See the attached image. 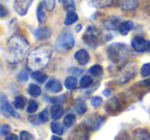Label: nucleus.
<instances>
[{"label":"nucleus","instance_id":"f257e3e1","mask_svg":"<svg viewBox=\"0 0 150 140\" xmlns=\"http://www.w3.org/2000/svg\"><path fill=\"white\" fill-rule=\"evenodd\" d=\"M29 43L19 34L13 35L6 43V59L9 63H19L29 50Z\"/></svg>","mask_w":150,"mask_h":140},{"label":"nucleus","instance_id":"f03ea898","mask_svg":"<svg viewBox=\"0 0 150 140\" xmlns=\"http://www.w3.org/2000/svg\"><path fill=\"white\" fill-rule=\"evenodd\" d=\"M52 48L50 45H41L33 50L28 57L27 64L31 70L41 71L48 65L52 56Z\"/></svg>","mask_w":150,"mask_h":140},{"label":"nucleus","instance_id":"7ed1b4c3","mask_svg":"<svg viewBox=\"0 0 150 140\" xmlns=\"http://www.w3.org/2000/svg\"><path fill=\"white\" fill-rule=\"evenodd\" d=\"M74 44L75 39L71 30L65 29L59 34L58 38L56 40V43H54V46H56V48L59 52L65 53L72 50L74 48Z\"/></svg>","mask_w":150,"mask_h":140},{"label":"nucleus","instance_id":"20e7f679","mask_svg":"<svg viewBox=\"0 0 150 140\" xmlns=\"http://www.w3.org/2000/svg\"><path fill=\"white\" fill-rule=\"evenodd\" d=\"M108 57L113 63H119L127 57V48L125 44L115 43L112 44L107 50Z\"/></svg>","mask_w":150,"mask_h":140},{"label":"nucleus","instance_id":"39448f33","mask_svg":"<svg viewBox=\"0 0 150 140\" xmlns=\"http://www.w3.org/2000/svg\"><path fill=\"white\" fill-rule=\"evenodd\" d=\"M83 41L91 48H96L99 43V37L97 29L94 26H90L83 34Z\"/></svg>","mask_w":150,"mask_h":140},{"label":"nucleus","instance_id":"423d86ee","mask_svg":"<svg viewBox=\"0 0 150 140\" xmlns=\"http://www.w3.org/2000/svg\"><path fill=\"white\" fill-rule=\"evenodd\" d=\"M132 48L138 53H144L150 50V41L142 36H136L132 39Z\"/></svg>","mask_w":150,"mask_h":140},{"label":"nucleus","instance_id":"0eeeda50","mask_svg":"<svg viewBox=\"0 0 150 140\" xmlns=\"http://www.w3.org/2000/svg\"><path fill=\"white\" fill-rule=\"evenodd\" d=\"M135 72H136V67L134 63H129V64L125 65L122 68V71L119 74V78H118L119 84H125V82H127L129 78L133 77Z\"/></svg>","mask_w":150,"mask_h":140},{"label":"nucleus","instance_id":"6e6552de","mask_svg":"<svg viewBox=\"0 0 150 140\" xmlns=\"http://www.w3.org/2000/svg\"><path fill=\"white\" fill-rule=\"evenodd\" d=\"M88 128L86 125H81L71 133L69 140H88Z\"/></svg>","mask_w":150,"mask_h":140},{"label":"nucleus","instance_id":"1a4fd4ad","mask_svg":"<svg viewBox=\"0 0 150 140\" xmlns=\"http://www.w3.org/2000/svg\"><path fill=\"white\" fill-rule=\"evenodd\" d=\"M33 0H15L13 3V9L16 13L20 16H25L28 13L30 5H31Z\"/></svg>","mask_w":150,"mask_h":140},{"label":"nucleus","instance_id":"9d476101","mask_svg":"<svg viewBox=\"0 0 150 140\" xmlns=\"http://www.w3.org/2000/svg\"><path fill=\"white\" fill-rule=\"evenodd\" d=\"M103 123H104V117H100V115H94V117L86 119L84 125L88 128V130L97 131V130L103 125Z\"/></svg>","mask_w":150,"mask_h":140},{"label":"nucleus","instance_id":"9b49d317","mask_svg":"<svg viewBox=\"0 0 150 140\" xmlns=\"http://www.w3.org/2000/svg\"><path fill=\"white\" fill-rule=\"evenodd\" d=\"M0 104H1V111H2V113H6V114H9L13 117H19V114H18V113L16 112L15 109L9 105L8 101L6 100V97H5L3 94H1Z\"/></svg>","mask_w":150,"mask_h":140},{"label":"nucleus","instance_id":"f8f14e48","mask_svg":"<svg viewBox=\"0 0 150 140\" xmlns=\"http://www.w3.org/2000/svg\"><path fill=\"white\" fill-rule=\"evenodd\" d=\"M116 1L119 7L125 11H134L139 5L138 0H116Z\"/></svg>","mask_w":150,"mask_h":140},{"label":"nucleus","instance_id":"ddd939ff","mask_svg":"<svg viewBox=\"0 0 150 140\" xmlns=\"http://www.w3.org/2000/svg\"><path fill=\"white\" fill-rule=\"evenodd\" d=\"M52 35V30L50 28L45 27V26H42L39 27L34 31V36H35L37 39H47Z\"/></svg>","mask_w":150,"mask_h":140},{"label":"nucleus","instance_id":"4468645a","mask_svg":"<svg viewBox=\"0 0 150 140\" xmlns=\"http://www.w3.org/2000/svg\"><path fill=\"white\" fill-rule=\"evenodd\" d=\"M45 89L50 93H59L62 91V85L59 80L52 78L45 85Z\"/></svg>","mask_w":150,"mask_h":140},{"label":"nucleus","instance_id":"2eb2a0df","mask_svg":"<svg viewBox=\"0 0 150 140\" xmlns=\"http://www.w3.org/2000/svg\"><path fill=\"white\" fill-rule=\"evenodd\" d=\"M74 58L76 59L78 63L80 65H86L88 64V62L90 61V56H88V53L86 50H79L75 53Z\"/></svg>","mask_w":150,"mask_h":140},{"label":"nucleus","instance_id":"dca6fc26","mask_svg":"<svg viewBox=\"0 0 150 140\" xmlns=\"http://www.w3.org/2000/svg\"><path fill=\"white\" fill-rule=\"evenodd\" d=\"M134 140H150V132L145 129H138L134 132Z\"/></svg>","mask_w":150,"mask_h":140},{"label":"nucleus","instance_id":"f3484780","mask_svg":"<svg viewBox=\"0 0 150 140\" xmlns=\"http://www.w3.org/2000/svg\"><path fill=\"white\" fill-rule=\"evenodd\" d=\"M133 29V22L125 21L118 25V31L121 35H127L131 30Z\"/></svg>","mask_w":150,"mask_h":140},{"label":"nucleus","instance_id":"a211bd4d","mask_svg":"<svg viewBox=\"0 0 150 140\" xmlns=\"http://www.w3.org/2000/svg\"><path fill=\"white\" fill-rule=\"evenodd\" d=\"M63 113H64V109L59 104H54L50 109V115L54 119H59L63 115Z\"/></svg>","mask_w":150,"mask_h":140},{"label":"nucleus","instance_id":"6ab92c4d","mask_svg":"<svg viewBox=\"0 0 150 140\" xmlns=\"http://www.w3.org/2000/svg\"><path fill=\"white\" fill-rule=\"evenodd\" d=\"M106 109L111 113L116 112V111L119 109V103H118V101H117V99L116 98L110 99V100H109V102L107 103Z\"/></svg>","mask_w":150,"mask_h":140},{"label":"nucleus","instance_id":"aec40b11","mask_svg":"<svg viewBox=\"0 0 150 140\" xmlns=\"http://www.w3.org/2000/svg\"><path fill=\"white\" fill-rule=\"evenodd\" d=\"M31 76L34 80H36V82H39V84H43V82H45V80H47V75L41 71H33Z\"/></svg>","mask_w":150,"mask_h":140},{"label":"nucleus","instance_id":"412c9836","mask_svg":"<svg viewBox=\"0 0 150 140\" xmlns=\"http://www.w3.org/2000/svg\"><path fill=\"white\" fill-rule=\"evenodd\" d=\"M43 5L44 4L39 3L37 6V20L39 24H43L46 22V15H45V13H44Z\"/></svg>","mask_w":150,"mask_h":140},{"label":"nucleus","instance_id":"4be33fe9","mask_svg":"<svg viewBox=\"0 0 150 140\" xmlns=\"http://www.w3.org/2000/svg\"><path fill=\"white\" fill-rule=\"evenodd\" d=\"M78 20V16L76 13H74V11H70V13L67 14L66 18H65V21H64V24L66 26H69V25H72V24H74L75 22Z\"/></svg>","mask_w":150,"mask_h":140},{"label":"nucleus","instance_id":"5701e85b","mask_svg":"<svg viewBox=\"0 0 150 140\" xmlns=\"http://www.w3.org/2000/svg\"><path fill=\"white\" fill-rule=\"evenodd\" d=\"M26 102H27V99L24 96H18L17 98L13 100V106L17 109H23L26 105Z\"/></svg>","mask_w":150,"mask_h":140},{"label":"nucleus","instance_id":"b1692460","mask_svg":"<svg viewBox=\"0 0 150 140\" xmlns=\"http://www.w3.org/2000/svg\"><path fill=\"white\" fill-rule=\"evenodd\" d=\"M76 86H77V80L75 76H68L65 80V87L68 90H73V89L76 88Z\"/></svg>","mask_w":150,"mask_h":140},{"label":"nucleus","instance_id":"393cba45","mask_svg":"<svg viewBox=\"0 0 150 140\" xmlns=\"http://www.w3.org/2000/svg\"><path fill=\"white\" fill-rule=\"evenodd\" d=\"M28 93H29V95L32 97H38L41 94V89H40V87H38L37 85L31 84L29 86V88H28Z\"/></svg>","mask_w":150,"mask_h":140},{"label":"nucleus","instance_id":"a878e982","mask_svg":"<svg viewBox=\"0 0 150 140\" xmlns=\"http://www.w3.org/2000/svg\"><path fill=\"white\" fill-rule=\"evenodd\" d=\"M88 72L94 76H101L103 74V67L101 65H94L88 69Z\"/></svg>","mask_w":150,"mask_h":140},{"label":"nucleus","instance_id":"bb28decb","mask_svg":"<svg viewBox=\"0 0 150 140\" xmlns=\"http://www.w3.org/2000/svg\"><path fill=\"white\" fill-rule=\"evenodd\" d=\"M50 129H52V133L57 134V135H62L63 133H64V129H63L62 125L59 123H57V122H54V123H52V125H50Z\"/></svg>","mask_w":150,"mask_h":140},{"label":"nucleus","instance_id":"cd10ccee","mask_svg":"<svg viewBox=\"0 0 150 140\" xmlns=\"http://www.w3.org/2000/svg\"><path fill=\"white\" fill-rule=\"evenodd\" d=\"M75 121H76V117H75L74 114H72V113H69V114H67L66 117H65V119H64L65 127H66V128L72 127V126L74 125Z\"/></svg>","mask_w":150,"mask_h":140},{"label":"nucleus","instance_id":"c85d7f7f","mask_svg":"<svg viewBox=\"0 0 150 140\" xmlns=\"http://www.w3.org/2000/svg\"><path fill=\"white\" fill-rule=\"evenodd\" d=\"M93 4L97 7H106L113 3V0H93Z\"/></svg>","mask_w":150,"mask_h":140},{"label":"nucleus","instance_id":"c756f323","mask_svg":"<svg viewBox=\"0 0 150 140\" xmlns=\"http://www.w3.org/2000/svg\"><path fill=\"white\" fill-rule=\"evenodd\" d=\"M93 82H94V80H93V78L91 77L90 75H84V76H82V78L80 80V87L83 89L88 88V87L93 84Z\"/></svg>","mask_w":150,"mask_h":140},{"label":"nucleus","instance_id":"7c9ffc66","mask_svg":"<svg viewBox=\"0 0 150 140\" xmlns=\"http://www.w3.org/2000/svg\"><path fill=\"white\" fill-rule=\"evenodd\" d=\"M63 5H64V9H66L68 13L70 11H74L75 9V4L73 0H63Z\"/></svg>","mask_w":150,"mask_h":140},{"label":"nucleus","instance_id":"2f4dec72","mask_svg":"<svg viewBox=\"0 0 150 140\" xmlns=\"http://www.w3.org/2000/svg\"><path fill=\"white\" fill-rule=\"evenodd\" d=\"M38 109V103L35 100H30L27 105V111L29 113H34Z\"/></svg>","mask_w":150,"mask_h":140},{"label":"nucleus","instance_id":"473e14b6","mask_svg":"<svg viewBox=\"0 0 150 140\" xmlns=\"http://www.w3.org/2000/svg\"><path fill=\"white\" fill-rule=\"evenodd\" d=\"M75 110H76V112H77L78 114H83V113H86V110H88V107H86V105L84 102H79L77 105H76Z\"/></svg>","mask_w":150,"mask_h":140},{"label":"nucleus","instance_id":"72a5a7b5","mask_svg":"<svg viewBox=\"0 0 150 140\" xmlns=\"http://www.w3.org/2000/svg\"><path fill=\"white\" fill-rule=\"evenodd\" d=\"M38 119H39V121L41 122V123H46V122H48V119H50V114H48L47 109H44L43 111H41V112L39 113V115H38Z\"/></svg>","mask_w":150,"mask_h":140},{"label":"nucleus","instance_id":"f704fd0d","mask_svg":"<svg viewBox=\"0 0 150 140\" xmlns=\"http://www.w3.org/2000/svg\"><path fill=\"white\" fill-rule=\"evenodd\" d=\"M141 75L142 76H149L150 75V63H146L141 68Z\"/></svg>","mask_w":150,"mask_h":140},{"label":"nucleus","instance_id":"c9c22d12","mask_svg":"<svg viewBox=\"0 0 150 140\" xmlns=\"http://www.w3.org/2000/svg\"><path fill=\"white\" fill-rule=\"evenodd\" d=\"M20 140H34V137L27 131H22L20 133Z\"/></svg>","mask_w":150,"mask_h":140},{"label":"nucleus","instance_id":"e433bc0d","mask_svg":"<svg viewBox=\"0 0 150 140\" xmlns=\"http://www.w3.org/2000/svg\"><path fill=\"white\" fill-rule=\"evenodd\" d=\"M54 1L56 0H43V4L48 11H52L54 7Z\"/></svg>","mask_w":150,"mask_h":140},{"label":"nucleus","instance_id":"4c0bfd02","mask_svg":"<svg viewBox=\"0 0 150 140\" xmlns=\"http://www.w3.org/2000/svg\"><path fill=\"white\" fill-rule=\"evenodd\" d=\"M102 102H103L102 98H101V97H98V96L93 97V98L91 99V103H92V105L94 107H99L101 104H102Z\"/></svg>","mask_w":150,"mask_h":140},{"label":"nucleus","instance_id":"58836bf2","mask_svg":"<svg viewBox=\"0 0 150 140\" xmlns=\"http://www.w3.org/2000/svg\"><path fill=\"white\" fill-rule=\"evenodd\" d=\"M18 80H20V82H27L28 80V72L27 70H22L21 72L19 73V75H18Z\"/></svg>","mask_w":150,"mask_h":140},{"label":"nucleus","instance_id":"ea45409f","mask_svg":"<svg viewBox=\"0 0 150 140\" xmlns=\"http://www.w3.org/2000/svg\"><path fill=\"white\" fill-rule=\"evenodd\" d=\"M1 131H0V134L2 136H6L7 134H8V132H9V130H11V128H9V126L8 125H2L1 126Z\"/></svg>","mask_w":150,"mask_h":140},{"label":"nucleus","instance_id":"a19ab883","mask_svg":"<svg viewBox=\"0 0 150 140\" xmlns=\"http://www.w3.org/2000/svg\"><path fill=\"white\" fill-rule=\"evenodd\" d=\"M7 15H8V13H7L6 9H5L3 5H1V6H0V17H1V18H5Z\"/></svg>","mask_w":150,"mask_h":140},{"label":"nucleus","instance_id":"79ce46f5","mask_svg":"<svg viewBox=\"0 0 150 140\" xmlns=\"http://www.w3.org/2000/svg\"><path fill=\"white\" fill-rule=\"evenodd\" d=\"M18 136L15 135V134H7L6 136H5L4 140H18Z\"/></svg>","mask_w":150,"mask_h":140},{"label":"nucleus","instance_id":"37998d69","mask_svg":"<svg viewBox=\"0 0 150 140\" xmlns=\"http://www.w3.org/2000/svg\"><path fill=\"white\" fill-rule=\"evenodd\" d=\"M141 86H143V87H150V78H148V80L142 82H141Z\"/></svg>","mask_w":150,"mask_h":140},{"label":"nucleus","instance_id":"c03bdc74","mask_svg":"<svg viewBox=\"0 0 150 140\" xmlns=\"http://www.w3.org/2000/svg\"><path fill=\"white\" fill-rule=\"evenodd\" d=\"M50 140H63V139H62V138H60V137H58V136H52Z\"/></svg>","mask_w":150,"mask_h":140}]
</instances>
